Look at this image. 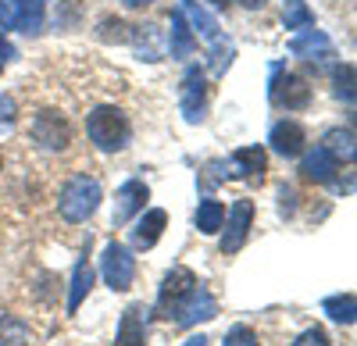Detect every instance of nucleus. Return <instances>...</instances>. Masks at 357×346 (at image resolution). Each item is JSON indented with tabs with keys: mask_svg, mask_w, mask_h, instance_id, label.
Here are the masks:
<instances>
[{
	"mask_svg": "<svg viewBox=\"0 0 357 346\" xmlns=\"http://www.w3.org/2000/svg\"><path fill=\"white\" fill-rule=\"evenodd\" d=\"M86 136L93 139V147L104 150V154H118V150H126L129 147V139H132V125L129 118L118 107L111 104H100L89 111V118H86Z\"/></svg>",
	"mask_w": 357,
	"mask_h": 346,
	"instance_id": "1",
	"label": "nucleus"
},
{
	"mask_svg": "<svg viewBox=\"0 0 357 346\" xmlns=\"http://www.w3.org/2000/svg\"><path fill=\"white\" fill-rule=\"evenodd\" d=\"M193 50H197V33L183 18V11H175L172 15V57H190Z\"/></svg>",
	"mask_w": 357,
	"mask_h": 346,
	"instance_id": "21",
	"label": "nucleus"
},
{
	"mask_svg": "<svg viewBox=\"0 0 357 346\" xmlns=\"http://www.w3.org/2000/svg\"><path fill=\"white\" fill-rule=\"evenodd\" d=\"M318 147L325 150V154H333L336 161H347V164H354V157H357V139H354V129L347 125H336V129H329L321 136V143Z\"/></svg>",
	"mask_w": 357,
	"mask_h": 346,
	"instance_id": "16",
	"label": "nucleus"
},
{
	"mask_svg": "<svg viewBox=\"0 0 357 346\" xmlns=\"http://www.w3.org/2000/svg\"><path fill=\"white\" fill-rule=\"evenodd\" d=\"M43 0H0V29H18V33L36 36L43 29Z\"/></svg>",
	"mask_w": 357,
	"mask_h": 346,
	"instance_id": "7",
	"label": "nucleus"
},
{
	"mask_svg": "<svg viewBox=\"0 0 357 346\" xmlns=\"http://www.w3.org/2000/svg\"><path fill=\"white\" fill-rule=\"evenodd\" d=\"M0 72H4V61H0Z\"/></svg>",
	"mask_w": 357,
	"mask_h": 346,
	"instance_id": "37",
	"label": "nucleus"
},
{
	"mask_svg": "<svg viewBox=\"0 0 357 346\" xmlns=\"http://www.w3.org/2000/svg\"><path fill=\"white\" fill-rule=\"evenodd\" d=\"M100 182L93 175H72L61 189V196H57V211H61L65 221L79 225L86 218H93L97 207H100Z\"/></svg>",
	"mask_w": 357,
	"mask_h": 346,
	"instance_id": "3",
	"label": "nucleus"
},
{
	"mask_svg": "<svg viewBox=\"0 0 357 346\" xmlns=\"http://www.w3.org/2000/svg\"><path fill=\"white\" fill-rule=\"evenodd\" d=\"M293 346H333V343H329V336H325L321 329H307V332H301L293 339Z\"/></svg>",
	"mask_w": 357,
	"mask_h": 346,
	"instance_id": "31",
	"label": "nucleus"
},
{
	"mask_svg": "<svg viewBox=\"0 0 357 346\" xmlns=\"http://www.w3.org/2000/svg\"><path fill=\"white\" fill-rule=\"evenodd\" d=\"M0 54H4V57H18V50H15V47L4 40V36H0Z\"/></svg>",
	"mask_w": 357,
	"mask_h": 346,
	"instance_id": "32",
	"label": "nucleus"
},
{
	"mask_svg": "<svg viewBox=\"0 0 357 346\" xmlns=\"http://www.w3.org/2000/svg\"><path fill=\"white\" fill-rule=\"evenodd\" d=\"M232 43H225L222 36L218 40H211V75H222L229 65H232Z\"/></svg>",
	"mask_w": 357,
	"mask_h": 346,
	"instance_id": "27",
	"label": "nucleus"
},
{
	"mask_svg": "<svg viewBox=\"0 0 357 346\" xmlns=\"http://www.w3.org/2000/svg\"><path fill=\"white\" fill-rule=\"evenodd\" d=\"M122 4H126V8H146L151 0H122Z\"/></svg>",
	"mask_w": 357,
	"mask_h": 346,
	"instance_id": "34",
	"label": "nucleus"
},
{
	"mask_svg": "<svg viewBox=\"0 0 357 346\" xmlns=\"http://www.w3.org/2000/svg\"><path fill=\"white\" fill-rule=\"evenodd\" d=\"M268 143H272V150L279 157H301L304 154V143H307V132L301 122H275L272 132H268Z\"/></svg>",
	"mask_w": 357,
	"mask_h": 346,
	"instance_id": "11",
	"label": "nucleus"
},
{
	"mask_svg": "<svg viewBox=\"0 0 357 346\" xmlns=\"http://www.w3.org/2000/svg\"><path fill=\"white\" fill-rule=\"evenodd\" d=\"M250 221H254V204L250 200H236V204L229 207V228L222 236V253L243 250V243L250 236Z\"/></svg>",
	"mask_w": 357,
	"mask_h": 346,
	"instance_id": "9",
	"label": "nucleus"
},
{
	"mask_svg": "<svg viewBox=\"0 0 357 346\" xmlns=\"http://www.w3.org/2000/svg\"><path fill=\"white\" fill-rule=\"evenodd\" d=\"M268 97H272L275 107H286V111H304L311 104V86L304 75L296 72H282L275 68L272 72V86H268Z\"/></svg>",
	"mask_w": 357,
	"mask_h": 346,
	"instance_id": "5",
	"label": "nucleus"
},
{
	"mask_svg": "<svg viewBox=\"0 0 357 346\" xmlns=\"http://www.w3.org/2000/svg\"><path fill=\"white\" fill-rule=\"evenodd\" d=\"M289 50H293V57H304V61H311V65H314V61L325 65V61H333V57H336L333 40L325 36L321 29H304V33L289 43Z\"/></svg>",
	"mask_w": 357,
	"mask_h": 346,
	"instance_id": "10",
	"label": "nucleus"
},
{
	"mask_svg": "<svg viewBox=\"0 0 357 346\" xmlns=\"http://www.w3.org/2000/svg\"><path fill=\"white\" fill-rule=\"evenodd\" d=\"M321 307H325V314H329L333 322H340V325H354V314H357V300H354V293L329 297Z\"/></svg>",
	"mask_w": 357,
	"mask_h": 346,
	"instance_id": "25",
	"label": "nucleus"
},
{
	"mask_svg": "<svg viewBox=\"0 0 357 346\" xmlns=\"http://www.w3.org/2000/svg\"><path fill=\"white\" fill-rule=\"evenodd\" d=\"M158 307L165 310L168 322L183 325V329H190V325H197V322H207V318H215V314H218V300H215L211 290H207V285H200V282L186 285L183 293H175L172 300H165V304H158Z\"/></svg>",
	"mask_w": 357,
	"mask_h": 346,
	"instance_id": "2",
	"label": "nucleus"
},
{
	"mask_svg": "<svg viewBox=\"0 0 357 346\" xmlns=\"http://www.w3.org/2000/svg\"><path fill=\"white\" fill-rule=\"evenodd\" d=\"M146 196H151V193H146V186H143L139 179H129L122 189H118V196H114V214H111V221H114V225L132 221V214L143 211Z\"/></svg>",
	"mask_w": 357,
	"mask_h": 346,
	"instance_id": "13",
	"label": "nucleus"
},
{
	"mask_svg": "<svg viewBox=\"0 0 357 346\" xmlns=\"http://www.w3.org/2000/svg\"><path fill=\"white\" fill-rule=\"evenodd\" d=\"M222 346H261V343H257V332H254V329L236 325V329H229V332H225Z\"/></svg>",
	"mask_w": 357,
	"mask_h": 346,
	"instance_id": "29",
	"label": "nucleus"
},
{
	"mask_svg": "<svg viewBox=\"0 0 357 346\" xmlns=\"http://www.w3.org/2000/svg\"><path fill=\"white\" fill-rule=\"evenodd\" d=\"M146 310L143 304H129L122 322H118V336H114V346H146V336H143V325H146Z\"/></svg>",
	"mask_w": 357,
	"mask_h": 346,
	"instance_id": "14",
	"label": "nucleus"
},
{
	"mask_svg": "<svg viewBox=\"0 0 357 346\" xmlns=\"http://www.w3.org/2000/svg\"><path fill=\"white\" fill-rule=\"evenodd\" d=\"M336 97L354 104V65H340L336 68Z\"/></svg>",
	"mask_w": 357,
	"mask_h": 346,
	"instance_id": "28",
	"label": "nucleus"
},
{
	"mask_svg": "<svg viewBox=\"0 0 357 346\" xmlns=\"http://www.w3.org/2000/svg\"><path fill=\"white\" fill-rule=\"evenodd\" d=\"M165 225H168V214H165L161 207L146 211V214L136 221V228H132V246H136V250H151V246L161 239Z\"/></svg>",
	"mask_w": 357,
	"mask_h": 346,
	"instance_id": "15",
	"label": "nucleus"
},
{
	"mask_svg": "<svg viewBox=\"0 0 357 346\" xmlns=\"http://www.w3.org/2000/svg\"><path fill=\"white\" fill-rule=\"evenodd\" d=\"M100 272H104V282L111 285L114 293H126L132 278H136V257L129 246L122 243H107L104 246V257H100Z\"/></svg>",
	"mask_w": 357,
	"mask_h": 346,
	"instance_id": "6",
	"label": "nucleus"
},
{
	"mask_svg": "<svg viewBox=\"0 0 357 346\" xmlns=\"http://www.w3.org/2000/svg\"><path fill=\"white\" fill-rule=\"evenodd\" d=\"M243 4H247V8H254V11H257V8H264V4H268V0H243Z\"/></svg>",
	"mask_w": 357,
	"mask_h": 346,
	"instance_id": "35",
	"label": "nucleus"
},
{
	"mask_svg": "<svg viewBox=\"0 0 357 346\" xmlns=\"http://www.w3.org/2000/svg\"><path fill=\"white\" fill-rule=\"evenodd\" d=\"M29 132H33L36 147L50 150V154L68 150V143H72V125H68L65 114H57V111H40L33 118V125H29Z\"/></svg>",
	"mask_w": 357,
	"mask_h": 346,
	"instance_id": "4",
	"label": "nucleus"
},
{
	"mask_svg": "<svg viewBox=\"0 0 357 346\" xmlns=\"http://www.w3.org/2000/svg\"><path fill=\"white\" fill-rule=\"evenodd\" d=\"M183 346H207V339H204V336H190Z\"/></svg>",
	"mask_w": 357,
	"mask_h": 346,
	"instance_id": "33",
	"label": "nucleus"
},
{
	"mask_svg": "<svg viewBox=\"0 0 357 346\" xmlns=\"http://www.w3.org/2000/svg\"><path fill=\"white\" fill-rule=\"evenodd\" d=\"M193 225L200 228L204 236H215L225 228V204H218V200H200V207L193 214Z\"/></svg>",
	"mask_w": 357,
	"mask_h": 346,
	"instance_id": "20",
	"label": "nucleus"
},
{
	"mask_svg": "<svg viewBox=\"0 0 357 346\" xmlns=\"http://www.w3.org/2000/svg\"><path fill=\"white\" fill-rule=\"evenodd\" d=\"M229 171V179H264V171H268V154L261 147H240V150H232V157L225 161Z\"/></svg>",
	"mask_w": 357,
	"mask_h": 346,
	"instance_id": "12",
	"label": "nucleus"
},
{
	"mask_svg": "<svg viewBox=\"0 0 357 346\" xmlns=\"http://www.w3.org/2000/svg\"><path fill=\"white\" fill-rule=\"evenodd\" d=\"M29 343V325L15 314H0V346H25Z\"/></svg>",
	"mask_w": 357,
	"mask_h": 346,
	"instance_id": "24",
	"label": "nucleus"
},
{
	"mask_svg": "<svg viewBox=\"0 0 357 346\" xmlns=\"http://www.w3.org/2000/svg\"><path fill=\"white\" fill-rule=\"evenodd\" d=\"M204 111H207V79H204V68L193 65L183 79V114L190 125H197L204 122Z\"/></svg>",
	"mask_w": 357,
	"mask_h": 346,
	"instance_id": "8",
	"label": "nucleus"
},
{
	"mask_svg": "<svg viewBox=\"0 0 357 346\" xmlns=\"http://www.w3.org/2000/svg\"><path fill=\"white\" fill-rule=\"evenodd\" d=\"M193 282H197V275H193L190 268H172V272L165 275V282H161V293H158V304L172 300L175 293H183L186 285H193Z\"/></svg>",
	"mask_w": 357,
	"mask_h": 346,
	"instance_id": "26",
	"label": "nucleus"
},
{
	"mask_svg": "<svg viewBox=\"0 0 357 346\" xmlns=\"http://www.w3.org/2000/svg\"><path fill=\"white\" fill-rule=\"evenodd\" d=\"M89 285H93V268H89V253L82 250V257L75 261V272H72V282H68V314L79 310V304L89 293Z\"/></svg>",
	"mask_w": 357,
	"mask_h": 346,
	"instance_id": "19",
	"label": "nucleus"
},
{
	"mask_svg": "<svg viewBox=\"0 0 357 346\" xmlns=\"http://www.w3.org/2000/svg\"><path fill=\"white\" fill-rule=\"evenodd\" d=\"M336 168H340V161H336L333 154H325L321 147H314V150L304 157V164H301V171H304L307 182H333V179H336Z\"/></svg>",
	"mask_w": 357,
	"mask_h": 346,
	"instance_id": "18",
	"label": "nucleus"
},
{
	"mask_svg": "<svg viewBox=\"0 0 357 346\" xmlns=\"http://www.w3.org/2000/svg\"><path fill=\"white\" fill-rule=\"evenodd\" d=\"M178 11H183V18L190 22L193 33H200L204 40H218V22H215L211 15H207L204 8H197L193 0H183V8H178Z\"/></svg>",
	"mask_w": 357,
	"mask_h": 346,
	"instance_id": "22",
	"label": "nucleus"
},
{
	"mask_svg": "<svg viewBox=\"0 0 357 346\" xmlns=\"http://www.w3.org/2000/svg\"><path fill=\"white\" fill-rule=\"evenodd\" d=\"M0 168H4V161H0Z\"/></svg>",
	"mask_w": 357,
	"mask_h": 346,
	"instance_id": "38",
	"label": "nucleus"
},
{
	"mask_svg": "<svg viewBox=\"0 0 357 346\" xmlns=\"http://www.w3.org/2000/svg\"><path fill=\"white\" fill-rule=\"evenodd\" d=\"M136 47V54H143V61H161V33H158V25H129V40Z\"/></svg>",
	"mask_w": 357,
	"mask_h": 346,
	"instance_id": "17",
	"label": "nucleus"
},
{
	"mask_svg": "<svg viewBox=\"0 0 357 346\" xmlns=\"http://www.w3.org/2000/svg\"><path fill=\"white\" fill-rule=\"evenodd\" d=\"M18 118V104L11 93H0V129H11Z\"/></svg>",
	"mask_w": 357,
	"mask_h": 346,
	"instance_id": "30",
	"label": "nucleus"
},
{
	"mask_svg": "<svg viewBox=\"0 0 357 346\" xmlns=\"http://www.w3.org/2000/svg\"><path fill=\"white\" fill-rule=\"evenodd\" d=\"M211 4H215V8H229V4H232V0H211Z\"/></svg>",
	"mask_w": 357,
	"mask_h": 346,
	"instance_id": "36",
	"label": "nucleus"
},
{
	"mask_svg": "<svg viewBox=\"0 0 357 346\" xmlns=\"http://www.w3.org/2000/svg\"><path fill=\"white\" fill-rule=\"evenodd\" d=\"M282 25L286 29H311L314 11L307 8V0H282Z\"/></svg>",
	"mask_w": 357,
	"mask_h": 346,
	"instance_id": "23",
	"label": "nucleus"
}]
</instances>
